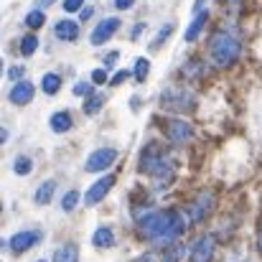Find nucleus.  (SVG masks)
Segmentation results:
<instances>
[{
  "label": "nucleus",
  "mask_w": 262,
  "mask_h": 262,
  "mask_svg": "<svg viewBox=\"0 0 262 262\" xmlns=\"http://www.w3.org/2000/svg\"><path fill=\"white\" fill-rule=\"evenodd\" d=\"M20 77H23V67H10V69H8V79H13V82H23Z\"/></svg>",
  "instance_id": "30"
},
{
  "label": "nucleus",
  "mask_w": 262,
  "mask_h": 262,
  "mask_svg": "<svg viewBox=\"0 0 262 262\" xmlns=\"http://www.w3.org/2000/svg\"><path fill=\"white\" fill-rule=\"evenodd\" d=\"M211 255H214V237H199L191 250V262H211Z\"/></svg>",
  "instance_id": "9"
},
{
  "label": "nucleus",
  "mask_w": 262,
  "mask_h": 262,
  "mask_svg": "<svg viewBox=\"0 0 262 262\" xmlns=\"http://www.w3.org/2000/svg\"><path fill=\"white\" fill-rule=\"evenodd\" d=\"M183 257V247H171L168 252H166V257H163V262H178Z\"/></svg>",
  "instance_id": "27"
},
{
  "label": "nucleus",
  "mask_w": 262,
  "mask_h": 262,
  "mask_svg": "<svg viewBox=\"0 0 262 262\" xmlns=\"http://www.w3.org/2000/svg\"><path fill=\"white\" fill-rule=\"evenodd\" d=\"M36 49H38V38H36V36H26V38L20 41V54H23V56H31Z\"/></svg>",
  "instance_id": "22"
},
{
  "label": "nucleus",
  "mask_w": 262,
  "mask_h": 262,
  "mask_svg": "<svg viewBox=\"0 0 262 262\" xmlns=\"http://www.w3.org/2000/svg\"><path fill=\"white\" fill-rule=\"evenodd\" d=\"M166 135L173 145H186L193 138V127L186 120H168L166 122Z\"/></svg>",
  "instance_id": "5"
},
{
  "label": "nucleus",
  "mask_w": 262,
  "mask_h": 262,
  "mask_svg": "<svg viewBox=\"0 0 262 262\" xmlns=\"http://www.w3.org/2000/svg\"><path fill=\"white\" fill-rule=\"evenodd\" d=\"M115 186V176H104V178H99L92 188H89L87 193H84V204L87 206H94V204H99L107 193H110V188Z\"/></svg>",
  "instance_id": "7"
},
{
  "label": "nucleus",
  "mask_w": 262,
  "mask_h": 262,
  "mask_svg": "<svg viewBox=\"0 0 262 262\" xmlns=\"http://www.w3.org/2000/svg\"><path fill=\"white\" fill-rule=\"evenodd\" d=\"M38 262H46V260H38Z\"/></svg>",
  "instance_id": "37"
},
{
  "label": "nucleus",
  "mask_w": 262,
  "mask_h": 262,
  "mask_svg": "<svg viewBox=\"0 0 262 262\" xmlns=\"http://www.w3.org/2000/svg\"><path fill=\"white\" fill-rule=\"evenodd\" d=\"M211 211V196L209 193H201L191 206H188V214H191V219L193 222H201V219H206V214Z\"/></svg>",
  "instance_id": "11"
},
{
  "label": "nucleus",
  "mask_w": 262,
  "mask_h": 262,
  "mask_svg": "<svg viewBox=\"0 0 262 262\" xmlns=\"http://www.w3.org/2000/svg\"><path fill=\"white\" fill-rule=\"evenodd\" d=\"M206 20H209V13L206 10H201V13H196V18L188 23V28H186V33H183V38L188 41V43H193L199 36H201V31H204V26H206Z\"/></svg>",
  "instance_id": "12"
},
{
  "label": "nucleus",
  "mask_w": 262,
  "mask_h": 262,
  "mask_svg": "<svg viewBox=\"0 0 262 262\" xmlns=\"http://www.w3.org/2000/svg\"><path fill=\"white\" fill-rule=\"evenodd\" d=\"M140 229L161 247H168L176 237L183 234L186 229V219L181 216V211L168 209V211H150L148 216L140 219Z\"/></svg>",
  "instance_id": "1"
},
{
  "label": "nucleus",
  "mask_w": 262,
  "mask_h": 262,
  "mask_svg": "<svg viewBox=\"0 0 262 262\" xmlns=\"http://www.w3.org/2000/svg\"><path fill=\"white\" fill-rule=\"evenodd\" d=\"M74 94H77V97H92V84L77 82V84H74Z\"/></svg>",
  "instance_id": "26"
},
{
  "label": "nucleus",
  "mask_w": 262,
  "mask_h": 262,
  "mask_svg": "<svg viewBox=\"0 0 262 262\" xmlns=\"http://www.w3.org/2000/svg\"><path fill=\"white\" fill-rule=\"evenodd\" d=\"M209 54H211V61H214L219 69H227V67H232V64L239 59L242 46H239V41H237L232 33H227V31H216V33L211 36Z\"/></svg>",
  "instance_id": "2"
},
{
  "label": "nucleus",
  "mask_w": 262,
  "mask_h": 262,
  "mask_svg": "<svg viewBox=\"0 0 262 262\" xmlns=\"http://www.w3.org/2000/svg\"><path fill=\"white\" fill-rule=\"evenodd\" d=\"M148 72H150V61H148V59H138V61H135V79H138V82H145Z\"/></svg>",
  "instance_id": "23"
},
{
  "label": "nucleus",
  "mask_w": 262,
  "mask_h": 262,
  "mask_svg": "<svg viewBox=\"0 0 262 262\" xmlns=\"http://www.w3.org/2000/svg\"><path fill=\"white\" fill-rule=\"evenodd\" d=\"M135 5V0H115V8L117 10H130Z\"/></svg>",
  "instance_id": "32"
},
{
  "label": "nucleus",
  "mask_w": 262,
  "mask_h": 262,
  "mask_svg": "<svg viewBox=\"0 0 262 262\" xmlns=\"http://www.w3.org/2000/svg\"><path fill=\"white\" fill-rule=\"evenodd\" d=\"M92 82L94 84H104L107 82V69H94L92 72Z\"/></svg>",
  "instance_id": "28"
},
{
  "label": "nucleus",
  "mask_w": 262,
  "mask_h": 262,
  "mask_svg": "<svg viewBox=\"0 0 262 262\" xmlns=\"http://www.w3.org/2000/svg\"><path fill=\"white\" fill-rule=\"evenodd\" d=\"M115 161H117V150H112V148H99V150H94V153L87 158L84 168H87L89 173H97V171L110 168Z\"/></svg>",
  "instance_id": "4"
},
{
  "label": "nucleus",
  "mask_w": 262,
  "mask_h": 262,
  "mask_svg": "<svg viewBox=\"0 0 262 262\" xmlns=\"http://www.w3.org/2000/svg\"><path fill=\"white\" fill-rule=\"evenodd\" d=\"M54 188H56V183H54V181L41 183V186H38V191H36V204H49V201H51V196H54Z\"/></svg>",
  "instance_id": "18"
},
{
  "label": "nucleus",
  "mask_w": 262,
  "mask_h": 262,
  "mask_svg": "<svg viewBox=\"0 0 262 262\" xmlns=\"http://www.w3.org/2000/svg\"><path fill=\"white\" fill-rule=\"evenodd\" d=\"M38 239H41V232H18V234L10 239V252H13V255H23V252H28L33 245H38Z\"/></svg>",
  "instance_id": "8"
},
{
  "label": "nucleus",
  "mask_w": 262,
  "mask_h": 262,
  "mask_svg": "<svg viewBox=\"0 0 262 262\" xmlns=\"http://www.w3.org/2000/svg\"><path fill=\"white\" fill-rule=\"evenodd\" d=\"M117 28H120V20H117V18H104V20L92 31V36H89L92 46H102L104 41H110V38L117 33Z\"/></svg>",
  "instance_id": "6"
},
{
  "label": "nucleus",
  "mask_w": 262,
  "mask_h": 262,
  "mask_svg": "<svg viewBox=\"0 0 262 262\" xmlns=\"http://www.w3.org/2000/svg\"><path fill=\"white\" fill-rule=\"evenodd\" d=\"M117 56H120L117 51H112V54H107V59H104V69H107V67H112V64L117 61Z\"/></svg>",
  "instance_id": "33"
},
{
  "label": "nucleus",
  "mask_w": 262,
  "mask_h": 262,
  "mask_svg": "<svg viewBox=\"0 0 262 262\" xmlns=\"http://www.w3.org/2000/svg\"><path fill=\"white\" fill-rule=\"evenodd\" d=\"M77 204H79V191H69V193L61 199V209H64V211H74Z\"/></svg>",
  "instance_id": "24"
},
{
  "label": "nucleus",
  "mask_w": 262,
  "mask_h": 262,
  "mask_svg": "<svg viewBox=\"0 0 262 262\" xmlns=\"http://www.w3.org/2000/svg\"><path fill=\"white\" fill-rule=\"evenodd\" d=\"M79 15H82V20L92 18V8H82V10H79Z\"/></svg>",
  "instance_id": "34"
},
{
  "label": "nucleus",
  "mask_w": 262,
  "mask_h": 262,
  "mask_svg": "<svg viewBox=\"0 0 262 262\" xmlns=\"http://www.w3.org/2000/svg\"><path fill=\"white\" fill-rule=\"evenodd\" d=\"M102 104H104V97H102V94H92L87 102H84V112H87V115H97V112L102 110Z\"/></svg>",
  "instance_id": "19"
},
{
  "label": "nucleus",
  "mask_w": 262,
  "mask_h": 262,
  "mask_svg": "<svg viewBox=\"0 0 262 262\" xmlns=\"http://www.w3.org/2000/svg\"><path fill=\"white\" fill-rule=\"evenodd\" d=\"M127 77H130V72H125V69H120V72H117V74H115V77L110 79V84H112V87H120V84H122V82H125Z\"/></svg>",
  "instance_id": "29"
},
{
  "label": "nucleus",
  "mask_w": 262,
  "mask_h": 262,
  "mask_svg": "<svg viewBox=\"0 0 262 262\" xmlns=\"http://www.w3.org/2000/svg\"><path fill=\"white\" fill-rule=\"evenodd\" d=\"M171 31H173V26H171V23H168V26H163V28H161V33L153 38V43H150V46H153V49H158V46L163 43V38H168V36H171Z\"/></svg>",
  "instance_id": "25"
},
{
  "label": "nucleus",
  "mask_w": 262,
  "mask_h": 262,
  "mask_svg": "<svg viewBox=\"0 0 262 262\" xmlns=\"http://www.w3.org/2000/svg\"><path fill=\"white\" fill-rule=\"evenodd\" d=\"M94 247H112L115 245V237H112V229H107V227H99L97 232H94Z\"/></svg>",
  "instance_id": "16"
},
{
  "label": "nucleus",
  "mask_w": 262,
  "mask_h": 262,
  "mask_svg": "<svg viewBox=\"0 0 262 262\" xmlns=\"http://www.w3.org/2000/svg\"><path fill=\"white\" fill-rule=\"evenodd\" d=\"M43 23H46L43 10H31V13L26 15V26H28V28H41Z\"/></svg>",
  "instance_id": "20"
},
{
  "label": "nucleus",
  "mask_w": 262,
  "mask_h": 262,
  "mask_svg": "<svg viewBox=\"0 0 262 262\" xmlns=\"http://www.w3.org/2000/svg\"><path fill=\"white\" fill-rule=\"evenodd\" d=\"M54 262H79V247L77 245H64L54 252Z\"/></svg>",
  "instance_id": "14"
},
{
  "label": "nucleus",
  "mask_w": 262,
  "mask_h": 262,
  "mask_svg": "<svg viewBox=\"0 0 262 262\" xmlns=\"http://www.w3.org/2000/svg\"><path fill=\"white\" fill-rule=\"evenodd\" d=\"M41 89H43L46 94H56V92L61 89V77H59V74H43V77H41Z\"/></svg>",
  "instance_id": "17"
},
{
  "label": "nucleus",
  "mask_w": 262,
  "mask_h": 262,
  "mask_svg": "<svg viewBox=\"0 0 262 262\" xmlns=\"http://www.w3.org/2000/svg\"><path fill=\"white\" fill-rule=\"evenodd\" d=\"M257 242H260V252H262V224H260V234H257Z\"/></svg>",
  "instance_id": "36"
},
{
  "label": "nucleus",
  "mask_w": 262,
  "mask_h": 262,
  "mask_svg": "<svg viewBox=\"0 0 262 262\" xmlns=\"http://www.w3.org/2000/svg\"><path fill=\"white\" fill-rule=\"evenodd\" d=\"M8 99L13 102V104H28L31 99H33V84L31 82H15L13 89H10V94H8Z\"/></svg>",
  "instance_id": "10"
},
{
  "label": "nucleus",
  "mask_w": 262,
  "mask_h": 262,
  "mask_svg": "<svg viewBox=\"0 0 262 262\" xmlns=\"http://www.w3.org/2000/svg\"><path fill=\"white\" fill-rule=\"evenodd\" d=\"M31 168H33V163H31V158H26V156L15 158V163H13V171H15L18 176H28L31 173Z\"/></svg>",
  "instance_id": "21"
},
{
  "label": "nucleus",
  "mask_w": 262,
  "mask_h": 262,
  "mask_svg": "<svg viewBox=\"0 0 262 262\" xmlns=\"http://www.w3.org/2000/svg\"><path fill=\"white\" fill-rule=\"evenodd\" d=\"M51 130H54V133H67V130H72V115H69V112H56V115H51Z\"/></svg>",
  "instance_id": "15"
},
{
  "label": "nucleus",
  "mask_w": 262,
  "mask_h": 262,
  "mask_svg": "<svg viewBox=\"0 0 262 262\" xmlns=\"http://www.w3.org/2000/svg\"><path fill=\"white\" fill-rule=\"evenodd\" d=\"M51 3H54V0H38V5H41V8H46V5H51Z\"/></svg>",
  "instance_id": "35"
},
{
  "label": "nucleus",
  "mask_w": 262,
  "mask_h": 262,
  "mask_svg": "<svg viewBox=\"0 0 262 262\" xmlns=\"http://www.w3.org/2000/svg\"><path fill=\"white\" fill-rule=\"evenodd\" d=\"M82 3H84V0H64V10L77 13V10H82Z\"/></svg>",
  "instance_id": "31"
},
{
  "label": "nucleus",
  "mask_w": 262,
  "mask_h": 262,
  "mask_svg": "<svg viewBox=\"0 0 262 262\" xmlns=\"http://www.w3.org/2000/svg\"><path fill=\"white\" fill-rule=\"evenodd\" d=\"M54 33H56L59 41H77L79 38V26L74 20H59Z\"/></svg>",
  "instance_id": "13"
},
{
  "label": "nucleus",
  "mask_w": 262,
  "mask_h": 262,
  "mask_svg": "<svg viewBox=\"0 0 262 262\" xmlns=\"http://www.w3.org/2000/svg\"><path fill=\"white\" fill-rule=\"evenodd\" d=\"M163 107H166V110H176V112L193 110V94L186 92L183 87L166 89V92H163Z\"/></svg>",
  "instance_id": "3"
}]
</instances>
